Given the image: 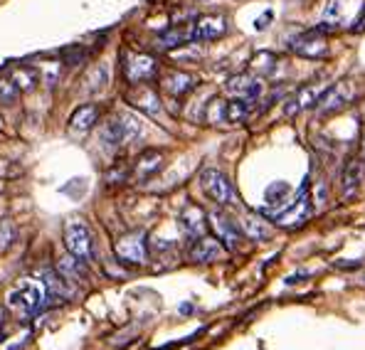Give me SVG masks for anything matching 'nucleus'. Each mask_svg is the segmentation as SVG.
<instances>
[{
	"mask_svg": "<svg viewBox=\"0 0 365 350\" xmlns=\"http://www.w3.org/2000/svg\"><path fill=\"white\" fill-rule=\"evenodd\" d=\"M119 121H121V128H123V141L126 143L136 141V138L143 133V121L136 114H131V111H123V114H119Z\"/></svg>",
	"mask_w": 365,
	"mask_h": 350,
	"instance_id": "27",
	"label": "nucleus"
},
{
	"mask_svg": "<svg viewBox=\"0 0 365 350\" xmlns=\"http://www.w3.org/2000/svg\"><path fill=\"white\" fill-rule=\"evenodd\" d=\"M252 111V101L250 99H240V96H232L227 101H215L210 114L217 116V121L225 123H240L250 116Z\"/></svg>",
	"mask_w": 365,
	"mask_h": 350,
	"instance_id": "9",
	"label": "nucleus"
},
{
	"mask_svg": "<svg viewBox=\"0 0 365 350\" xmlns=\"http://www.w3.org/2000/svg\"><path fill=\"white\" fill-rule=\"evenodd\" d=\"M163 168V150H143L141 155L136 158V165H133V175L138 177V180H146V177L155 175L158 170Z\"/></svg>",
	"mask_w": 365,
	"mask_h": 350,
	"instance_id": "16",
	"label": "nucleus"
},
{
	"mask_svg": "<svg viewBox=\"0 0 365 350\" xmlns=\"http://www.w3.org/2000/svg\"><path fill=\"white\" fill-rule=\"evenodd\" d=\"M227 91L232 96H240V99L257 101L264 91V84H262L259 77H252V74H235V77L227 79Z\"/></svg>",
	"mask_w": 365,
	"mask_h": 350,
	"instance_id": "11",
	"label": "nucleus"
},
{
	"mask_svg": "<svg viewBox=\"0 0 365 350\" xmlns=\"http://www.w3.org/2000/svg\"><path fill=\"white\" fill-rule=\"evenodd\" d=\"M3 326H5V316H3V311H0V341H3Z\"/></svg>",
	"mask_w": 365,
	"mask_h": 350,
	"instance_id": "33",
	"label": "nucleus"
},
{
	"mask_svg": "<svg viewBox=\"0 0 365 350\" xmlns=\"http://www.w3.org/2000/svg\"><path fill=\"white\" fill-rule=\"evenodd\" d=\"M225 257V245L220 240H212V237H200V240L192 242V249H190V259L192 262H217Z\"/></svg>",
	"mask_w": 365,
	"mask_h": 350,
	"instance_id": "13",
	"label": "nucleus"
},
{
	"mask_svg": "<svg viewBox=\"0 0 365 350\" xmlns=\"http://www.w3.org/2000/svg\"><path fill=\"white\" fill-rule=\"evenodd\" d=\"M40 279H42V284H45L50 301H60V299H69V296H72V289H69L67 279H64L60 272H47L45 269V272H40Z\"/></svg>",
	"mask_w": 365,
	"mask_h": 350,
	"instance_id": "21",
	"label": "nucleus"
},
{
	"mask_svg": "<svg viewBox=\"0 0 365 350\" xmlns=\"http://www.w3.org/2000/svg\"><path fill=\"white\" fill-rule=\"evenodd\" d=\"M87 82H94V84L89 87V91H99V89H104V87H106V82H109V72H106L104 64H99V67L91 69V74L87 77Z\"/></svg>",
	"mask_w": 365,
	"mask_h": 350,
	"instance_id": "30",
	"label": "nucleus"
},
{
	"mask_svg": "<svg viewBox=\"0 0 365 350\" xmlns=\"http://www.w3.org/2000/svg\"><path fill=\"white\" fill-rule=\"evenodd\" d=\"M316 101H319V94H316V89L314 87H304V89H299L297 94L292 96V99L284 104V114L287 116H297L299 111L306 109V106H314Z\"/></svg>",
	"mask_w": 365,
	"mask_h": 350,
	"instance_id": "25",
	"label": "nucleus"
},
{
	"mask_svg": "<svg viewBox=\"0 0 365 350\" xmlns=\"http://www.w3.org/2000/svg\"><path fill=\"white\" fill-rule=\"evenodd\" d=\"M311 217V192H309V177L299 185V190L294 192V197L284 205L279 212L272 215L274 225L282 230H299L302 225L309 222Z\"/></svg>",
	"mask_w": 365,
	"mask_h": 350,
	"instance_id": "2",
	"label": "nucleus"
},
{
	"mask_svg": "<svg viewBox=\"0 0 365 350\" xmlns=\"http://www.w3.org/2000/svg\"><path fill=\"white\" fill-rule=\"evenodd\" d=\"M289 192H292V187H289V182H284V180H277V182H272V185H267V190H264V210H262V212H264V215L279 212V210L287 205Z\"/></svg>",
	"mask_w": 365,
	"mask_h": 350,
	"instance_id": "17",
	"label": "nucleus"
},
{
	"mask_svg": "<svg viewBox=\"0 0 365 350\" xmlns=\"http://www.w3.org/2000/svg\"><path fill=\"white\" fill-rule=\"evenodd\" d=\"M321 28L311 30V32H304L302 37L292 42V50L297 52L299 57H306V59H321L326 55V40L321 35Z\"/></svg>",
	"mask_w": 365,
	"mask_h": 350,
	"instance_id": "10",
	"label": "nucleus"
},
{
	"mask_svg": "<svg viewBox=\"0 0 365 350\" xmlns=\"http://www.w3.org/2000/svg\"><path fill=\"white\" fill-rule=\"evenodd\" d=\"M363 155H365V143H363Z\"/></svg>",
	"mask_w": 365,
	"mask_h": 350,
	"instance_id": "34",
	"label": "nucleus"
},
{
	"mask_svg": "<svg viewBox=\"0 0 365 350\" xmlns=\"http://www.w3.org/2000/svg\"><path fill=\"white\" fill-rule=\"evenodd\" d=\"M10 77H13V82L18 84L20 91H30L37 84V72L30 67H15Z\"/></svg>",
	"mask_w": 365,
	"mask_h": 350,
	"instance_id": "29",
	"label": "nucleus"
},
{
	"mask_svg": "<svg viewBox=\"0 0 365 350\" xmlns=\"http://www.w3.org/2000/svg\"><path fill=\"white\" fill-rule=\"evenodd\" d=\"M13 240H15V227H13V222L3 220V222H0V249H8V247L13 245Z\"/></svg>",
	"mask_w": 365,
	"mask_h": 350,
	"instance_id": "31",
	"label": "nucleus"
},
{
	"mask_svg": "<svg viewBox=\"0 0 365 350\" xmlns=\"http://www.w3.org/2000/svg\"><path fill=\"white\" fill-rule=\"evenodd\" d=\"M128 101H131L136 109H141V111H146V114H158L160 111V101H158V94L151 89V87H146V84H136V89L128 94Z\"/></svg>",
	"mask_w": 365,
	"mask_h": 350,
	"instance_id": "18",
	"label": "nucleus"
},
{
	"mask_svg": "<svg viewBox=\"0 0 365 350\" xmlns=\"http://www.w3.org/2000/svg\"><path fill=\"white\" fill-rule=\"evenodd\" d=\"M99 136H101V143H104V146H109V148H119L121 143H126V141H123V128H121L119 116H114V118H109V121H104V126H101Z\"/></svg>",
	"mask_w": 365,
	"mask_h": 350,
	"instance_id": "26",
	"label": "nucleus"
},
{
	"mask_svg": "<svg viewBox=\"0 0 365 350\" xmlns=\"http://www.w3.org/2000/svg\"><path fill=\"white\" fill-rule=\"evenodd\" d=\"M190 42H192V28L190 25H180V28H170V30H165L163 35H158L155 45H158L160 50H175V47L190 45Z\"/></svg>",
	"mask_w": 365,
	"mask_h": 350,
	"instance_id": "22",
	"label": "nucleus"
},
{
	"mask_svg": "<svg viewBox=\"0 0 365 350\" xmlns=\"http://www.w3.org/2000/svg\"><path fill=\"white\" fill-rule=\"evenodd\" d=\"M348 99H351V94H348L346 84H336V87L326 89L324 94L319 96V111L321 114H331V111L346 106Z\"/></svg>",
	"mask_w": 365,
	"mask_h": 350,
	"instance_id": "20",
	"label": "nucleus"
},
{
	"mask_svg": "<svg viewBox=\"0 0 365 350\" xmlns=\"http://www.w3.org/2000/svg\"><path fill=\"white\" fill-rule=\"evenodd\" d=\"M57 272H60L67 282H82V279H87V262L67 252V254L60 257V262H57Z\"/></svg>",
	"mask_w": 365,
	"mask_h": 350,
	"instance_id": "23",
	"label": "nucleus"
},
{
	"mask_svg": "<svg viewBox=\"0 0 365 350\" xmlns=\"http://www.w3.org/2000/svg\"><path fill=\"white\" fill-rule=\"evenodd\" d=\"M123 72H126V79L131 84H146L148 79L155 77L158 64H155L151 55H128L126 64H123Z\"/></svg>",
	"mask_w": 365,
	"mask_h": 350,
	"instance_id": "8",
	"label": "nucleus"
},
{
	"mask_svg": "<svg viewBox=\"0 0 365 350\" xmlns=\"http://www.w3.org/2000/svg\"><path fill=\"white\" fill-rule=\"evenodd\" d=\"M8 306L20 316L23 321L35 319L47 304H50V296L42 284V279H20L13 289L8 292Z\"/></svg>",
	"mask_w": 365,
	"mask_h": 350,
	"instance_id": "1",
	"label": "nucleus"
},
{
	"mask_svg": "<svg viewBox=\"0 0 365 350\" xmlns=\"http://www.w3.org/2000/svg\"><path fill=\"white\" fill-rule=\"evenodd\" d=\"M192 28V42H212L220 40V37L227 32V15L222 13H210V15H200L195 18V23L190 25Z\"/></svg>",
	"mask_w": 365,
	"mask_h": 350,
	"instance_id": "6",
	"label": "nucleus"
},
{
	"mask_svg": "<svg viewBox=\"0 0 365 350\" xmlns=\"http://www.w3.org/2000/svg\"><path fill=\"white\" fill-rule=\"evenodd\" d=\"M195 84H197L195 77L187 72H180V69H173V72H168L163 77V89H165V94H170V96H185Z\"/></svg>",
	"mask_w": 365,
	"mask_h": 350,
	"instance_id": "19",
	"label": "nucleus"
},
{
	"mask_svg": "<svg viewBox=\"0 0 365 350\" xmlns=\"http://www.w3.org/2000/svg\"><path fill=\"white\" fill-rule=\"evenodd\" d=\"M99 121V106L96 104H82L79 109H74V114L69 116V131L74 136H84Z\"/></svg>",
	"mask_w": 365,
	"mask_h": 350,
	"instance_id": "14",
	"label": "nucleus"
},
{
	"mask_svg": "<svg viewBox=\"0 0 365 350\" xmlns=\"http://www.w3.org/2000/svg\"><path fill=\"white\" fill-rule=\"evenodd\" d=\"M180 227L192 242L200 240V237H205V232H207V215L202 212L197 205H187V207L180 212Z\"/></svg>",
	"mask_w": 365,
	"mask_h": 350,
	"instance_id": "12",
	"label": "nucleus"
},
{
	"mask_svg": "<svg viewBox=\"0 0 365 350\" xmlns=\"http://www.w3.org/2000/svg\"><path fill=\"white\" fill-rule=\"evenodd\" d=\"M207 217H210L215 235H217V240L225 245V249H237L240 242H242V235H245L242 227H240L227 212H222V210H212Z\"/></svg>",
	"mask_w": 365,
	"mask_h": 350,
	"instance_id": "5",
	"label": "nucleus"
},
{
	"mask_svg": "<svg viewBox=\"0 0 365 350\" xmlns=\"http://www.w3.org/2000/svg\"><path fill=\"white\" fill-rule=\"evenodd\" d=\"M200 185H202V190H205V195L217 205H235L237 202V192H235L232 180H230L222 170L205 168L200 173Z\"/></svg>",
	"mask_w": 365,
	"mask_h": 350,
	"instance_id": "4",
	"label": "nucleus"
},
{
	"mask_svg": "<svg viewBox=\"0 0 365 350\" xmlns=\"http://www.w3.org/2000/svg\"><path fill=\"white\" fill-rule=\"evenodd\" d=\"M242 232L250 237V240H267V237H272V225L267 222V217H259V215H245L242 217Z\"/></svg>",
	"mask_w": 365,
	"mask_h": 350,
	"instance_id": "24",
	"label": "nucleus"
},
{
	"mask_svg": "<svg viewBox=\"0 0 365 350\" xmlns=\"http://www.w3.org/2000/svg\"><path fill=\"white\" fill-rule=\"evenodd\" d=\"M20 94H23V91L18 89V84L13 82V77H10V74H3V77H0V104H5V106L15 104Z\"/></svg>",
	"mask_w": 365,
	"mask_h": 350,
	"instance_id": "28",
	"label": "nucleus"
},
{
	"mask_svg": "<svg viewBox=\"0 0 365 350\" xmlns=\"http://www.w3.org/2000/svg\"><path fill=\"white\" fill-rule=\"evenodd\" d=\"M64 247H67L69 254L79 257L84 262L94 259V240L87 227V222L82 220H67L64 225Z\"/></svg>",
	"mask_w": 365,
	"mask_h": 350,
	"instance_id": "3",
	"label": "nucleus"
},
{
	"mask_svg": "<svg viewBox=\"0 0 365 350\" xmlns=\"http://www.w3.org/2000/svg\"><path fill=\"white\" fill-rule=\"evenodd\" d=\"M363 10H365V8H363Z\"/></svg>",
	"mask_w": 365,
	"mask_h": 350,
	"instance_id": "35",
	"label": "nucleus"
},
{
	"mask_svg": "<svg viewBox=\"0 0 365 350\" xmlns=\"http://www.w3.org/2000/svg\"><path fill=\"white\" fill-rule=\"evenodd\" d=\"M274 18V15L272 13H267V15H262V18L259 20H257V25H255V28L257 30H264L267 28V25H269V20Z\"/></svg>",
	"mask_w": 365,
	"mask_h": 350,
	"instance_id": "32",
	"label": "nucleus"
},
{
	"mask_svg": "<svg viewBox=\"0 0 365 350\" xmlns=\"http://www.w3.org/2000/svg\"><path fill=\"white\" fill-rule=\"evenodd\" d=\"M363 182V160L361 158H351L346 165H343L341 173V192L346 197H353L358 192Z\"/></svg>",
	"mask_w": 365,
	"mask_h": 350,
	"instance_id": "15",
	"label": "nucleus"
},
{
	"mask_svg": "<svg viewBox=\"0 0 365 350\" xmlns=\"http://www.w3.org/2000/svg\"><path fill=\"white\" fill-rule=\"evenodd\" d=\"M116 257L121 262L128 264H143L148 257V245H146V235L143 232H131V235H123L116 240L114 245Z\"/></svg>",
	"mask_w": 365,
	"mask_h": 350,
	"instance_id": "7",
	"label": "nucleus"
}]
</instances>
